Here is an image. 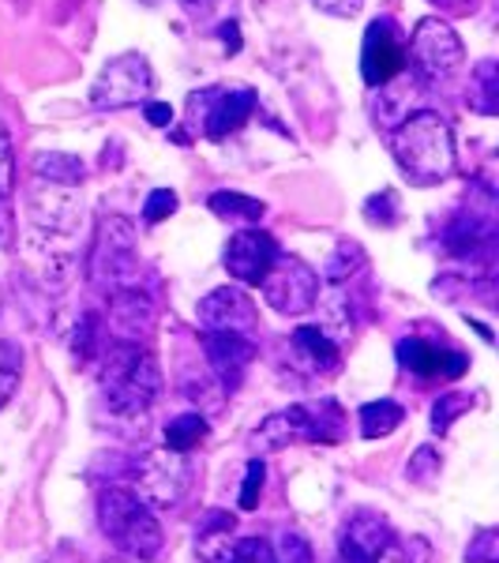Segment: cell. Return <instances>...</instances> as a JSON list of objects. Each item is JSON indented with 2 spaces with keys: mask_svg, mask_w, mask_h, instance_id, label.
Segmentation results:
<instances>
[{
  "mask_svg": "<svg viewBox=\"0 0 499 563\" xmlns=\"http://www.w3.org/2000/svg\"><path fill=\"white\" fill-rule=\"evenodd\" d=\"M140 252H135V225L121 214H109L98 225V241L90 252V278L106 294L113 289H140Z\"/></svg>",
  "mask_w": 499,
  "mask_h": 563,
  "instance_id": "cell-5",
  "label": "cell"
},
{
  "mask_svg": "<svg viewBox=\"0 0 499 563\" xmlns=\"http://www.w3.org/2000/svg\"><path fill=\"white\" fill-rule=\"evenodd\" d=\"M143 117H147L154 129H169V124H174V106H166V102H147V106H143Z\"/></svg>",
  "mask_w": 499,
  "mask_h": 563,
  "instance_id": "cell-40",
  "label": "cell"
},
{
  "mask_svg": "<svg viewBox=\"0 0 499 563\" xmlns=\"http://www.w3.org/2000/svg\"><path fill=\"white\" fill-rule=\"evenodd\" d=\"M203 353H207V365H211L218 387H222L225 395H233V390L244 384V372L256 361L252 339H241V334H203Z\"/></svg>",
  "mask_w": 499,
  "mask_h": 563,
  "instance_id": "cell-15",
  "label": "cell"
},
{
  "mask_svg": "<svg viewBox=\"0 0 499 563\" xmlns=\"http://www.w3.org/2000/svg\"><path fill=\"white\" fill-rule=\"evenodd\" d=\"M496 238V222L492 214H480V211H462L455 222L447 225L443 233V244H447L451 256H477L485 244H492Z\"/></svg>",
  "mask_w": 499,
  "mask_h": 563,
  "instance_id": "cell-18",
  "label": "cell"
},
{
  "mask_svg": "<svg viewBox=\"0 0 499 563\" xmlns=\"http://www.w3.org/2000/svg\"><path fill=\"white\" fill-rule=\"evenodd\" d=\"M320 12L334 15V20H353V15L365 8V0H312Z\"/></svg>",
  "mask_w": 499,
  "mask_h": 563,
  "instance_id": "cell-38",
  "label": "cell"
},
{
  "mask_svg": "<svg viewBox=\"0 0 499 563\" xmlns=\"http://www.w3.org/2000/svg\"><path fill=\"white\" fill-rule=\"evenodd\" d=\"M270 556H275V563H315L312 544H308V538L301 530L278 533L275 544H270Z\"/></svg>",
  "mask_w": 499,
  "mask_h": 563,
  "instance_id": "cell-30",
  "label": "cell"
},
{
  "mask_svg": "<svg viewBox=\"0 0 499 563\" xmlns=\"http://www.w3.org/2000/svg\"><path fill=\"white\" fill-rule=\"evenodd\" d=\"M259 294L275 312L304 316L308 308H315V301H320V275H315L304 260L278 252L275 263H270V271L259 282Z\"/></svg>",
  "mask_w": 499,
  "mask_h": 563,
  "instance_id": "cell-9",
  "label": "cell"
},
{
  "mask_svg": "<svg viewBox=\"0 0 499 563\" xmlns=\"http://www.w3.org/2000/svg\"><path fill=\"white\" fill-rule=\"evenodd\" d=\"M230 563H275V556H270V541H263V538H237V549H233Z\"/></svg>",
  "mask_w": 499,
  "mask_h": 563,
  "instance_id": "cell-37",
  "label": "cell"
},
{
  "mask_svg": "<svg viewBox=\"0 0 499 563\" xmlns=\"http://www.w3.org/2000/svg\"><path fill=\"white\" fill-rule=\"evenodd\" d=\"M98 526L132 560H154L162 552V526L132 488H106L98 499Z\"/></svg>",
  "mask_w": 499,
  "mask_h": 563,
  "instance_id": "cell-3",
  "label": "cell"
},
{
  "mask_svg": "<svg viewBox=\"0 0 499 563\" xmlns=\"http://www.w3.org/2000/svg\"><path fill=\"white\" fill-rule=\"evenodd\" d=\"M177 211V192H169V188H154L147 196V207H143V218H147L151 225L166 222L169 214Z\"/></svg>",
  "mask_w": 499,
  "mask_h": 563,
  "instance_id": "cell-35",
  "label": "cell"
},
{
  "mask_svg": "<svg viewBox=\"0 0 499 563\" xmlns=\"http://www.w3.org/2000/svg\"><path fill=\"white\" fill-rule=\"evenodd\" d=\"M207 432H211V421H207L203 413H180L174 421L166 424V432H162V440H166V451H177V455H188L192 448L207 440Z\"/></svg>",
  "mask_w": 499,
  "mask_h": 563,
  "instance_id": "cell-21",
  "label": "cell"
},
{
  "mask_svg": "<svg viewBox=\"0 0 499 563\" xmlns=\"http://www.w3.org/2000/svg\"><path fill=\"white\" fill-rule=\"evenodd\" d=\"M98 327H102V323H98V316H90V312L84 316V323L76 327V339H71V353H76L79 365H87V361L98 353Z\"/></svg>",
  "mask_w": 499,
  "mask_h": 563,
  "instance_id": "cell-32",
  "label": "cell"
},
{
  "mask_svg": "<svg viewBox=\"0 0 499 563\" xmlns=\"http://www.w3.org/2000/svg\"><path fill=\"white\" fill-rule=\"evenodd\" d=\"M357 417H361V435H365V440H384V435H391L398 424L406 421V410L395 398H379V402H368Z\"/></svg>",
  "mask_w": 499,
  "mask_h": 563,
  "instance_id": "cell-22",
  "label": "cell"
},
{
  "mask_svg": "<svg viewBox=\"0 0 499 563\" xmlns=\"http://www.w3.org/2000/svg\"><path fill=\"white\" fill-rule=\"evenodd\" d=\"M15 192V151H12V135L0 124V199H8Z\"/></svg>",
  "mask_w": 499,
  "mask_h": 563,
  "instance_id": "cell-33",
  "label": "cell"
},
{
  "mask_svg": "<svg viewBox=\"0 0 499 563\" xmlns=\"http://www.w3.org/2000/svg\"><path fill=\"white\" fill-rule=\"evenodd\" d=\"M275 256H278V241L270 238V233L256 230V225H248V230L230 238V244H225V252H222V263L241 286H259L263 275L270 271V263H275Z\"/></svg>",
  "mask_w": 499,
  "mask_h": 563,
  "instance_id": "cell-13",
  "label": "cell"
},
{
  "mask_svg": "<svg viewBox=\"0 0 499 563\" xmlns=\"http://www.w3.org/2000/svg\"><path fill=\"white\" fill-rule=\"evenodd\" d=\"M365 263H368V256L357 241H339V249H334L323 263V278L326 282H346L350 275H357Z\"/></svg>",
  "mask_w": 499,
  "mask_h": 563,
  "instance_id": "cell-26",
  "label": "cell"
},
{
  "mask_svg": "<svg viewBox=\"0 0 499 563\" xmlns=\"http://www.w3.org/2000/svg\"><path fill=\"white\" fill-rule=\"evenodd\" d=\"M469 406H474V398L462 395V390L440 395V398L432 402V432H435V435H447V432H451V424H455L462 413H469Z\"/></svg>",
  "mask_w": 499,
  "mask_h": 563,
  "instance_id": "cell-29",
  "label": "cell"
},
{
  "mask_svg": "<svg viewBox=\"0 0 499 563\" xmlns=\"http://www.w3.org/2000/svg\"><path fill=\"white\" fill-rule=\"evenodd\" d=\"M391 154L406 180L417 188H432L455 174V135L432 109H417L398 124L391 135Z\"/></svg>",
  "mask_w": 499,
  "mask_h": 563,
  "instance_id": "cell-1",
  "label": "cell"
},
{
  "mask_svg": "<svg viewBox=\"0 0 499 563\" xmlns=\"http://www.w3.org/2000/svg\"><path fill=\"white\" fill-rule=\"evenodd\" d=\"M162 368L143 346L117 342L102 357V395L117 417H143L162 395Z\"/></svg>",
  "mask_w": 499,
  "mask_h": 563,
  "instance_id": "cell-2",
  "label": "cell"
},
{
  "mask_svg": "<svg viewBox=\"0 0 499 563\" xmlns=\"http://www.w3.org/2000/svg\"><path fill=\"white\" fill-rule=\"evenodd\" d=\"M469 106H474L480 117H496V109H499V68H496V60H480V65L474 68V79H469Z\"/></svg>",
  "mask_w": 499,
  "mask_h": 563,
  "instance_id": "cell-23",
  "label": "cell"
},
{
  "mask_svg": "<svg viewBox=\"0 0 499 563\" xmlns=\"http://www.w3.org/2000/svg\"><path fill=\"white\" fill-rule=\"evenodd\" d=\"M365 218L372 225H395L398 222V196L395 192H379L365 203Z\"/></svg>",
  "mask_w": 499,
  "mask_h": 563,
  "instance_id": "cell-34",
  "label": "cell"
},
{
  "mask_svg": "<svg viewBox=\"0 0 499 563\" xmlns=\"http://www.w3.org/2000/svg\"><path fill=\"white\" fill-rule=\"evenodd\" d=\"M180 4H185V8H192V12H196V8H199V12H203V8H211L214 0H180Z\"/></svg>",
  "mask_w": 499,
  "mask_h": 563,
  "instance_id": "cell-43",
  "label": "cell"
},
{
  "mask_svg": "<svg viewBox=\"0 0 499 563\" xmlns=\"http://www.w3.org/2000/svg\"><path fill=\"white\" fill-rule=\"evenodd\" d=\"M469 368V361H466V353H458V350H440V376H447V379H458L462 372Z\"/></svg>",
  "mask_w": 499,
  "mask_h": 563,
  "instance_id": "cell-39",
  "label": "cell"
},
{
  "mask_svg": "<svg viewBox=\"0 0 499 563\" xmlns=\"http://www.w3.org/2000/svg\"><path fill=\"white\" fill-rule=\"evenodd\" d=\"M346 432V417L342 406L334 398L323 402H308V406H286V410L270 413L267 421L256 429V448L259 451H282L289 443H339Z\"/></svg>",
  "mask_w": 499,
  "mask_h": 563,
  "instance_id": "cell-4",
  "label": "cell"
},
{
  "mask_svg": "<svg viewBox=\"0 0 499 563\" xmlns=\"http://www.w3.org/2000/svg\"><path fill=\"white\" fill-rule=\"evenodd\" d=\"M233 515L207 511L196 522V556L199 563H230L233 549H237V533H233Z\"/></svg>",
  "mask_w": 499,
  "mask_h": 563,
  "instance_id": "cell-17",
  "label": "cell"
},
{
  "mask_svg": "<svg viewBox=\"0 0 499 563\" xmlns=\"http://www.w3.org/2000/svg\"><path fill=\"white\" fill-rule=\"evenodd\" d=\"M391 541H395L391 522L379 519V515H372V511H361V515H353V519L346 522V530H342L339 560H346V563H376V556Z\"/></svg>",
  "mask_w": 499,
  "mask_h": 563,
  "instance_id": "cell-16",
  "label": "cell"
},
{
  "mask_svg": "<svg viewBox=\"0 0 499 563\" xmlns=\"http://www.w3.org/2000/svg\"><path fill=\"white\" fill-rule=\"evenodd\" d=\"M196 323L203 334H241V339H248L256 331L259 316L241 286H218L196 305Z\"/></svg>",
  "mask_w": 499,
  "mask_h": 563,
  "instance_id": "cell-12",
  "label": "cell"
},
{
  "mask_svg": "<svg viewBox=\"0 0 499 563\" xmlns=\"http://www.w3.org/2000/svg\"><path fill=\"white\" fill-rule=\"evenodd\" d=\"M0 308H4V294H0Z\"/></svg>",
  "mask_w": 499,
  "mask_h": 563,
  "instance_id": "cell-44",
  "label": "cell"
},
{
  "mask_svg": "<svg viewBox=\"0 0 499 563\" xmlns=\"http://www.w3.org/2000/svg\"><path fill=\"white\" fill-rule=\"evenodd\" d=\"M406 38L398 31L391 15H379L365 31V45H361V76L372 90L387 87L391 79L406 76Z\"/></svg>",
  "mask_w": 499,
  "mask_h": 563,
  "instance_id": "cell-11",
  "label": "cell"
},
{
  "mask_svg": "<svg viewBox=\"0 0 499 563\" xmlns=\"http://www.w3.org/2000/svg\"><path fill=\"white\" fill-rule=\"evenodd\" d=\"M432 4L455 8V12H466V8H474V0H432Z\"/></svg>",
  "mask_w": 499,
  "mask_h": 563,
  "instance_id": "cell-42",
  "label": "cell"
},
{
  "mask_svg": "<svg viewBox=\"0 0 499 563\" xmlns=\"http://www.w3.org/2000/svg\"><path fill=\"white\" fill-rule=\"evenodd\" d=\"M469 563H499V533L496 530H480L466 549Z\"/></svg>",
  "mask_w": 499,
  "mask_h": 563,
  "instance_id": "cell-36",
  "label": "cell"
},
{
  "mask_svg": "<svg viewBox=\"0 0 499 563\" xmlns=\"http://www.w3.org/2000/svg\"><path fill=\"white\" fill-rule=\"evenodd\" d=\"M259 95L252 87H203L188 95L192 121L207 140H225V135L241 132L248 117L256 113Z\"/></svg>",
  "mask_w": 499,
  "mask_h": 563,
  "instance_id": "cell-8",
  "label": "cell"
},
{
  "mask_svg": "<svg viewBox=\"0 0 499 563\" xmlns=\"http://www.w3.org/2000/svg\"><path fill=\"white\" fill-rule=\"evenodd\" d=\"M31 169H34V177L49 180V185H79V180H84V162L65 151H38Z\"/></svg>",
  "mask_w": 499,
  "mask_h": 563,
  "instance_id": "cell-20",
  "label": "cell"
},
{
  "mask_svg": "<svg viewBox=\"0 0 499 563\" xmlns=\"http://www.w3.org/2000/svg\"><path fill=\"white\" fill-rule=\"evenodd\" d=\"M207 207L218 214V218H225V222H259L263 218V211L267 207L259 203L256 196H244V192H211V199H207Z\"/></svg>",
  "mask_w": 499,
  "mask_h": 563,
  "instance_id": "cell-24",
  "label": "cell"
},
{
  "mask_svg": "<svg viewBox=\"0 0 499 563\" xmlns=\"http://www.w3.org/2000/svg\"><path fill=\"white\" fill-rule=\"evenodd\" d=\"M440 470H443L440 451H435L432 443H421L410 455V462H406V481L417 488H432L435 481H440Z\"/></svg>",
  "mask_w": 499,
  "mask_h": 563,
  "instance_id": "cell-27",
  "label": "cell"
},
{
  "mask_svg": "<svg viewBox=\"0 0 499 563\" xmlns=\"http://www.w3.org/2000/svg\"><path fill=\"white\" fill-rule=\"evenodd\" d=\"M466 60V45L455 34V26L435 20H421L413 26L410 42H406V68H413V79L417 84H440V79L455 76Z\"/></svg>",
  "mask_w": 499,
  "mask_h": 563,
  "instance_id": "cell-6",
  "label": "cell"
},
{
  "mask_svg": "<svg viewBox=\"0 0 499 563\" xmlns=\"http://www.w3.org/2000/svg\"><path fill=\"white\" fill-rule=\"evenodd\" d=\"M339 563H346V560H339Z\"/></svg>",
  "mask_w": 499,
  "mask_h": 563,
  "instance_id": "cell-45",
  "label": "cell"
},
{
  "mask_svg": "<svg viewBox=\"0 0 499 563\" xmlns=\"http://www.w3.org/2000/svg\"><path fill=\"white\" fill-rule=\"evenodd\" d=\"M398 365L406 372H413V376H440V350L429 346L424 339H402L398 342Z\"/></svg>",
  "mask_w": 499,
  "mask_h": 563,
  "instance_id": "cell-25",
  "label": "cell"
},
{
  "mask_svg": "<svg viewBox=\"0 0 499 563\" xmlns=\"http://www.w3.org/2000/svg\"><path fill=\"white\" fill-rule=\"evenodd\" d=\"M263 485H267V466H263V459H252L248 470H244V485H241V496H237L241 511H256Z\"/></svg>",
  "mask_w": 499,
  "mask_h": 563,
  "instance_id": "cell-31",
  "label": "cell"
},
{
  "mask_svg": "<svg viewBox=\"0 0 499 563\" xmlns=\"http://www.w3.org/2000/svg\"><path fill=\"white\" fill-rule=\"evenodd\" d=\"M20 376H23V350L15 346V342L0 339V410H4L15 390H20Z\"/></svg>",
  "mask_w": 499,
  "mask_h": 563,
  "instance_id": "cell-28",
  "label": "cell"
},
{
  "mask_svg": "<svg viewBox=\"0 0 499 563\" xmlns=\"http://www.w3.org/2000/svg\"><path fill=\"white\" fill-rule=\"evenodd\" d=\"M218 38L225 42V49H230V57L241 49V31H237V20H225L222 26H218Z\"/></svg>",
  "mask_w": 499,
  "mask_h": 563,
  "instance_id": "cell-41",
  "label": "cell"
},
{
  "mask_svg": "<svg viewBox=\"0 0 499 563\" xmlns=\"http://www.w3.org/2000/svg\"><path fill=\"white\" fill-rule=\"evenodd\" d=\"M154 90V71L143 53H121L102 68L95 90H90V102L98 109H129L147 102Z\"/></svg>",
  "mask_w": 499,
  "mask_h": 563,
  "instance_id": "cell-10",
  "label": "cell"
},
{
  "mask_svg": "<svg viewBox=\"0 0 499 563\" xmlns=\"http://www.w3.org/2000/svg\"><path fill=\"white\" fill-rule=\"evenodd\" d=\"M132 474H135V485H140L135 496L147 507H162V511L185 504V496L192 493V481H196L192 459L177 455V451H166V448H154L140 462H132Z\"/></svg>",
  "mask_w": 499,
  "mask_h": 563,
  "instance_id": "cell-7",
  "label": "cell"
},
{
  "mask_svg": "<svg viewBox=\"0 0 499 563\" xmlns=\"http://www.w3.org/2000/svg\"><path fill=\"white\" fill-rule=\"evenodd\" d=\"M293 350H297V357H301L312 372H320V376H331V372L342 368L339 346H334V339L326 331H320V327H297Z\"/></svg>",
  "mask_w": 499,
  "mask_h": 563,
  "instance_id": "cell-19",
  "label": "cell"
},
{
  "mask_svg": "<svg viewBox=\"0 0 499 563\" xmlns=\"http://www.w3.org/2000/svg\"><path fill=\"white\" fill-rule=\"evenodd\" d=\"M109 297V331L117 342L147 346L154 334V305L143 289H113Z\"/></svg>",
  "mask_w": 499,
  "mask_h": 563,
  "instance_id": "cell-14",
  "label": "cell"
}]
</instances>
